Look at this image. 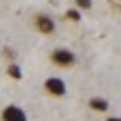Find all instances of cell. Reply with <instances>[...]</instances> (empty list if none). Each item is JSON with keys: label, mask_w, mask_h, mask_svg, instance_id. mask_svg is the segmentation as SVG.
<instances>
[{"label": "cell", "mask_w": 121, "mask_h": 121, "mask_svg": "<svg viewBox=\"0 0 121 121\" xmlns=\"http://www.w3.org/2000/svg\"><path fill=\"white\" fill-rule=\"evenodd\" d=\"M67 18H69V20H78L81 16H78V11H76V9H69V11H67Z\"/></svg>", "instance_id": "cell-8"}, {"label": "cell", "mask_w": 121, "mask_h": 121, "mask_svg": "<svg viewBox=\"0 0 121 121\" xmlns=\"http://www.w3.org/2000/svg\"><path fill=\"white\" fill-rule=\"evenodd\" d=\"M7 74L11 78H16V81H18V78H22V69H20V65H16V63H11L7 67Z\"/></svg>", "instance_id": "cell-6"}, {"label": "cell", "mask_w": 121, "mask_h": 121, "mask_svg": "<svg viewBox=\"0 0 121 121\" xmlns=\"http://www.w3.org/2000/svg\"><path fill=\"white\" fill-rule=\"evenodd\" d=\"M76 7L78 9H90L92 7V0H76Z\"/></svg>", "instance_id": "cell-7"}, {"label": "cell", "mask_w": 121, "mask_h": 121, "mask_svg": "<svg viewBox=\"0 0 121 121\" xmlns=\"http://www.w3.org/2000/svg\"><path fill=\"white\" fill-rule=\"evenodd\" d=\"M90 108L96 110V112H105V110L110 108V103L105 99H101V96H92V99H90Z\"/></svg>", "instance_id": "cell-5"}, {"label": "cell", "mask_w": 121, "mask_h": 121, "mask_svg": "<svg viewBox=\"0 0 121 121\" xmlns=\"http://www.w3.org/2000/svg\"><path fill=\"white\" fill-rule=\"evenodd\" d=\"M34 22H36V29L43 31V34H52V31L56 29V22H54V18L47 16V13H38Z\"/></svg>", "instance_id": "cell-4"}, {"label": "cell", "mask_w": 121, "mask_h": 121, "mask_svg": "<svg viewBox=\"0 0 121 121\" xmlns=\"http://www.w3.org/2000/svg\"><path fill=\"white\" fill-rule=\"evenodd\" d=\"M108 121H121V117H110Z\"/></svg>", "instance_id": "cell-9"}, {"label": "cell", "mask_w": 121, "mask_h": 121, "mask_svg": "<svg viewBox=\"0 0 121 121\" xmlns=\"http://www.w3.org/2000/svg\"><path fill=\"white\" fill-rule=\"evenodd\" d=\"M52 63L60 65V67H69V65L76 63V56H74L72 49H65V47H58L52 52Z\"/></svg>", "instance_id": "cell-1"}, {"label": "cell", "mask_w": 121, "mask_h": 121, "mask_svg": "<svg viewBox=\"0 0 121 121\" xmlns=\"http://www.w3.org/2000/svg\"><path fill=\"white\" fill-rule=\"evenodd\" d=\"M0 117H2V121H27V112L20 105H7Z\"/></svg>", "instance_id": "cell-3"}, {"label": "cell", "mask_w": 121, "mask_h": 121, "mask_svg": "<svg viewBox=\"0 0 121 121\" xmlns=\"http://www.w3.org/2000/svg\"><path fill=\"white\" fill-rule=\"evenodd\" d=\"M45 90H47V92H49L52 96H65V92H67V87H65L63 78L49 76V78H45Z\"/></svg>", "instance_id": "cell-2"}]
</instances>
